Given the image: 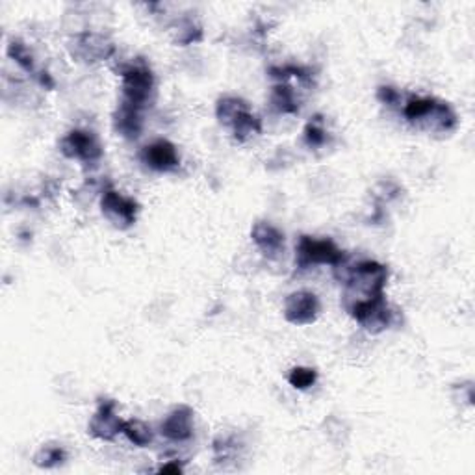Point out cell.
<instances>
[{
    "instance_id": "obj_1",
    "label": "cell",
    "mask_w": 475,
    "mask_h": 475,
    "mask_svg": "<svg viewBox=\"0 0 475 475\" xmlns=\"http://www.w3.org/2000/svg\"><path fill=\"white\" fill-rule=\"evenodd\" d=\"M336 279L344 283V308L361 303L371 297L385 295L390 271L385 264L378 261H361L349 266L346 259L340 266L334 268V275L340 273Z\"/></svg>"
},
{
    "instance_id": "obj_2",
    "label": "cell",
    "mask_w": 475,
    "mask_h": 475,
    "mask_svg": "<svg viewBox=\"0 0 475 475\" xmlns=\"http://www.w3.org/2000/svg\"><path fill=\"white\" fill-rule=\"evenodd\" d=\"M121 101L130 106L144 112L152 106L156 98V76L145 59L136 58L121 69Z\"/></svg>"
},
{
    "instance_id": "obj_3",
    "label": "cell",
    "mask_w": 475,
    "mask_h": 475,
    "mask_svg": "<svg viewBox=\"0 0 475 475\" xmlns=\"http://www.w3.org/2000/svg\"><path fill=\"white\" fill-rule=\"evenodd\" d=\"M347 259L346 251L336 245L331 238L300 236L295 242V269L305 271L315 266H331L332 269Z\"/></svg>"
},
{
    "instance_id": "obj_4",
    "label": "cell",
    "mask_w": 475,
    "mask_h": 475,
    "mask_svg": "<svg viewBox=\"0 0 475 475\" xmlns=\"http://www.w3.org/2000/svg\"><path fill=\"white\" fill-rule=\"evenodd\" d=\"M346 312L370 334H381L398 322V310L386 301V295L354 303Z\"/></svg>"
},
{
    "instance_id": "obj_5",
    "label": "cell",
    "mask_w": 475,
    "mask_h": 475,
    "mask_svg": "<svg viewBox=\"0 0 475 475\" xmlns=\"http://www.w3.org/2000/svg\"><path fill=\"white\" fill-rule=\"evenodd\" d=\"M67 52L76 62L93 66L112 59L115 54V43L103 32L82 30L69 37Z\"/></svg>"
},
{
    "instance_id": "obj_6",
    "label": "cell",
    "mask_w": 475,
    "mask_h": 475,
    "mask_svg": "<svg viewBox=\"0 0 475 475\" xmlns=\"http://www.w3.org/2000/svg\"><path fill=\"white\" fill-rule=\"evenodd\" d=\"M98 206H101V214L105 215V220L119 230L132 229L137 222L140 210H142L140 203H137L134 197L121 193L113 186H108L101 191Z\"/></svg>"
},
{
    "instance_id": "obj_7",
    "label": "cell",
    "mask_w": 475,
    "mask_h": 475,
    "mask_svg": "<svg viewBox=\"0 0 475 475\" xmlns=\"http://www.w3.org/2000/svg\"><path fill=\"white\" fill-rule=\"evenodd\" d=\"M59 152L69 160H76L84 166H91L101 160L105 154V147L93 130L73 128L69 130L58 144Z\"/></svg>"
},
{
    "instance_id": "obj_8",
    "label": "cell",
    "mask_w": 475,
    "mask_h": 475,
    "mask_svg": "<svg viewBox=\"0 0 475 475\" xmlns=\"http://www.w3.org/2000/svg\"><path fill=\"white\" fill-rule=\"evenodd\" d=\"M284 320L292 325L305 327L315 323L322 314L320 297L310 290H295L286 295L283 305Z\"/></svg>"
},
{
    "instance_id": "obj_9",
    "label": "cell",
    "mask_w": 475,
    "mask_h": 475,
    "mask_svg": "<svg viewBox=\"0 0 475 475\" xmlns=\"http://www.w3.org/2000/svg\"><path fill=\"white\" fill-rule=\"evenodd\" d=\"M125 420L119 418L117 403L113 400H98L97 410L88 422V432L93 439L103 442H113L119 434H123Z\"/></svg>"
},
{
    "instance_id": "obj_10",
    "label": "cell",
    "mask_w": 475,
    "mask_h": 475,
    "mask_svg": "<svg viewBox=\"0 0 475 475\" xmlns=\"http://www.w3.org/2000/svg\"><path fill=\"white\" fill-rule=\"evenodd\" d=\"M140 160L154 173H173L181 167V154H178L176 145L164 137L142 147Z\"/></svg>"
},
{
    "instance_id": "obj_11",
    "label": "cell",
    "mask_w": 475,
    "mask_h": 475,
    "mask_svg": "<svg viewBox=\"0 0 475 475\" xmlns=\"http://www.w3.org/2000/svg\"><path fill=\"white\" fill-rule=\"evenodd\" d=\"M195 432V410L190 405L173 407L160 424V434L169 442H188Z\"/></svg>"
},
{
    "instance_id": "obj_12",
    "label": "cell",
    "mask_w": 475,
    "mask_h": 475,
    "mask_svg": "<svg viewBox=\"0 0 475 475\" xmlns=\"http://www.w3.org/2000/svg\"><path fill=\"white\" fill-rule=\"evenodd\" d=\"M251 240L268 261H276L284 254L286 236L279 227L269 222H256L251 229Z\"/></svg>"
},
{
    "instance_id": "obj_13",
    "label": "cell",
    "mask_w": 475,
    "mask_h": 475,
    "mask_svg": "<svg viewBox=\"0 0 475 475\" xmlns=\"http://www.w3.org/2000/svg\"><path fill=\"white\" fill-rule=\"evenodd\" d=\"M112 125L117 136L125 137V140H137L145 128L144 110L121 101L112 115Z\"/></svg>"
},
{
    "instance_id": "obj_14",
    "label": "cell",
    "mask_w": 475,
    "mask_h": 475,
    "mask_svg": "<svg viewBox=\"0 0 475 475\" xmlns=\"http://www.w3.org/2000/svg\"><path fill=\"white\" fill-rule=\"evenodd\" d=\"M169 34H171L173 43L181 47L199 43L205 35L203 25L197 21L195 17H190V15L175 19L169 27Z\"/></svg>"
},
{
    "instance_id": "obj_15",
    "label": "cell",
    "mask_w": 475,
    "mask_h": 475,
    "mask_svg": "<svg viewBox=\"0 0 475 475\" xmlns=\"http://www.w3.org/2000/svg\"><path fill=\"white\" fill-rule=\"evenodd\" d=\"M249 110H251V106L247 105V101H244L242 97L223 95V97L217 98V103H215V119H217V123L229 130L238 121V119H240Z\"/></svg>"
},
{
    "instance_id": "obj_16",
    "label": "cell",
    "mask_w": 475,
    "mask_h": 475,
    "mask_svg": "<svg viewBox=\"0 0 475 475\" xmlns=\"http://www.w3.org/2000/svg\"><path fill=\"white\" fill-rule=\"evenodd\" d=\"M269 106L281 115H293L300 112V98L288 82H276L269 91Z\"/></svg>"
},
{
    "instance_id": "obj_17",
    "label": "cell",
    "mask_w": 475,
    "mask_h": 475,
    "mask_svg": "<svg viewBox=\"0 0 475 475\" xmlns=\"http://www.w3.org/2000/svg\"><path fill=\"white\" fill-rule=\"evenodd\" d=\"M229 132L238 144H247L253 137L262 134V119L253 110H249L238 119V121L229 128Z\"/></svg>"
},
{
    "instance_id": "obj_18",
    "label": "cell",
    "mask_w": 475,
    "mask_h": 475,
    "mask_svg": "<svg viewBox=\"0 0 475 475\" xmlns=\"http://www.w3.org/2000/svg\"><path fill=\"white\" fill-rule=\"evenodd\" d=\"M8 56L13 59V62L19 66V69H23L27 74L39 76V71L35 69V56L32 49L23 42V39L13 37L8 43Z\"/></svg>"
},
{
    "instance_id": "obj_19",
    "label": "cell",
    "mask_w": 475,
    "mask_h": 475,
    "mask_svg": "<svg viewBox=\"0 0 475 475\" xmlns=\"http://www.w3.org/2000/svg\"><path fill=\"white\" fill-rule=\"evenodd\" d=\"M123 434L127 437V440L136 446V448H149L154 442V431L149 424H145L144 420H125L123 424Z\"/></svg>"
},
{
    "instance_id": "obj_20",
    "label": "cell",
    "mask_w": 475,
    "mask_h": 475,
    "mask_svg": "<svg viewBox=\"0 0 475 475\" xmlns=\"http://www.w3.org/2000/svg\"><path fill=\"white\" fill-rule=\"evenodd\" d=\"M67 451L59 444H43L34 455V464L42 470H52L66 464Z\"/></svg>"
},
{
    "instance_id": "obj_21",
    "label": "cell",
    "mask_w": 475,
    "mask_h": 475,
    "mask_svg": "<svg viewBox=\"0 0 475 475\" xmlns=\"http://www.w3.org/2000/svg\"><path fill=\"white\" fill-rule=\"evenodd\" d=\"M303 140L308 149H322L329 142V132L325 128V123L322 117H314L305 125Z\"/></svg>"
},
{
    "instance_id": "obj_22",
    "label": "cell",
    "mask_w": 475,
    "mask_h": 475,
    "mask_svg": "<svg viewBox=\"0 0 475 475\" xmlns=\"http://www.w3.org/2000/svg\"><path fill=\"white\" fill-rule=\"evenodd\" d=\"M288 385L295 390H310L315 383H318V371H315L314 368H308V366H293L288 375Z\"/></svg>"
},
{
    "instance_id": "obj_23",
    "label": "cell",
    "mask_w": 475,
    "mask_h": 475,
    "mask_svg": "<svg viewBox=\"0 0 475 475\" xmlns=\"http://www.w3.org/2000/svg\"><path fill=\"white\" fill-rule=\"evenodd\" d=\"M378 101L386 106H398L401 103V93L393 86H379L378 88Z\"/></svg>"
},
{
    "instance_id": "obj_24",
    "label": "cell",
    "mask_w": 475,
    "mask_h": 475,
    "mask_svg": "<svg viewBox=\"0 0 475 475\" xmlns=\"http://www.w3.org/2000/svg\"><path fill=\"white\" fill-rule=\"evenodd\" d=\"M184 471V466L183 463H178L176 459L162 464L160 468H158V473H183Z\"/></svg>"
}]
</instances>
